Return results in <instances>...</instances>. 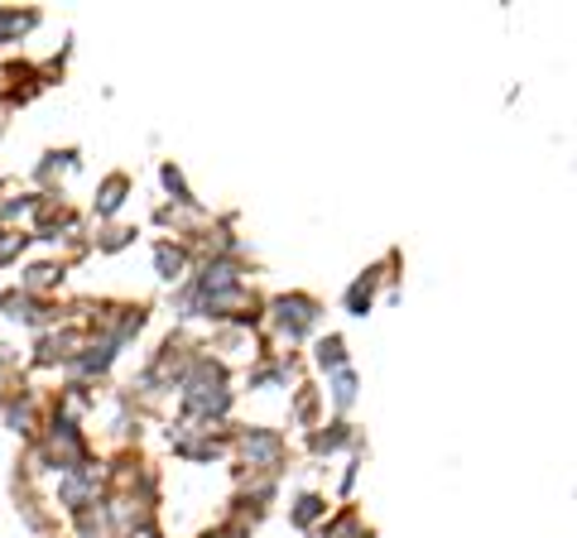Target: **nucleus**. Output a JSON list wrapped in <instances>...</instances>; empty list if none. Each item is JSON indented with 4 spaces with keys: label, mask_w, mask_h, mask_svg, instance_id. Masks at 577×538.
<instances>
[{
    "label": "nucleus",
    "mask_w": 577,
    "mask_h": 538,
    "mask_svg": "<svg viewBox=\"0 0 577 538\" xmlns=\"http://www.w3.org/2000/svg\"><path fill=\"white\" fill-rule=\"evenodd\" d=\"M236 452L251 466V476H274L284 462V438L270 428H246V432H236Z\"/></svg>",
    "instance_id": "nucleus-1"
},
{
    "label": "nucleus",
    "mask_w": 577,
    "mask_h": 538,
    "mask_svg": "<svg viewBox=\"0 0 577 538\" xmlns=\"http://www.w3.org/2000/svg\"><path fill=\"white\" fill-rule=\"evenodd\" d=\"M270 322L280 332V341H304L318 327V304L308 294H284L270 304Z\"/></svg>",
    "instance_id": "nucleus-2"
},
{
    "label": "nucleus",
    "mask_w": 577,
    "mask_h": 538,
    "mask_svg": "<svg viewBox=\"0 0 577 538\" xmlns=\"http://www.w3.org/2000/svg\"><path fill=\"white\" fill-rule=\"evenodd\" d=\"M288 519H294V529H313L318 519H327V501L323 495H298V505L288 509Z\"/></svg>",
    "instance_id": "nucleus-3"
},
{
    "label": "nucleus",
    "mask_w": 577,
    "mask_h": 538,
    "mask_svg": "<svg viewBox=\"0 0 577 538\" xmlns=\"http://www.w3.org/2000/svg\"><path fill=\"white\" fill-rule=\"evenodd\" d=\"M126 188H130V178H126V174H111L107 183H101V202H97V212H101V217H111L116 207L126 202Z\"/></svg>",
    "instance_id": "nucleus-4"
},
{
    "label": "nucleus",
    "mask_w": 577,
    "mask_h": 538,
    "mask_svg": "<svg viewBox=\"0 0 577 538\" xmlns=\"http://www.w3.org/2000/svg\"><path fill=\"white\" fill-rule=\"evenodd\" d=\"M34 10H24V15H20V10H0V44H10V39H20L24 30H34Z\"/></svg>",
    "instance_id": "nucleus-5"
},
{
    "label": "nucleus",
    "mask_w": 577,
    "mask_h": 538,
    "mask_svg": "<svg viewBox=\"0 0 577 538\" xmlns=\"http://www.w3.org/2000/svg\"><path fill=\"white\" fill-rule=\"evenodd\" d=\"M154 265H160L164 279H178L183 265H188V255H183V245H160V251H154Z\"/></svg>",
    "instance_id": "nucleus-6"
},
{
    "label": "nucleus",
    "mask_w": 577,
    "mask_h": 538,
    "mask_svg": "<svg viewBox=\"0 0 577 538\" xmlns=\"http://www.w3.org/2000/svg\"><path fill=\"white\" fill-rule=\"evenodd\" d=\"M347 438H351V428H347V424H323L318 432H313V448H318V452H337Z\"/></svg>",
    "instance_id": "nucleus-7"
},
{
    "label": "nucleus",
    "mask_w": 577,
    "mask_h": 538,
    "mask_svg": "<svg viewBox=\"0 0 577 538\" xmlns=\"http://www.w3.org/2000/svg\"><path fill=\"white\" fill-rule=\"evenodd\" d=\"M371 294H375V270H371V274H361V279L351 284V294H347V308L361 318V312L371 308Z\"/></svg>",
    "instance_id": "nucleus-8"
},
{
    "label": "nucleus",
    "mask_w": 577,
    "mask_h": 538,
    "mask_svg": "<svg viewBox=\"0 0 577 538\" xmlns=\"http://www.w3.org/2000/svg\"><path fill=\"white\" fill-rule=\"evenodd\" d=\"M342 337H327L318 341V365H327V371H342Z\"/></svg>",
    "instance_id": "nucleus-9"
},
{
    "label": "nucleus",
    "mask_w": 577,
    "mask_h": 538,
    "mask_svg": "<svg viewBox=\"0 0 577 538\" xmlns=\"http://www.w3.org/2000/svg\"><path fill=\"white\" fill-rule=\"evenodd\" d=\"M333 399L347 409V404L357 399V375H351V371H337V380H333Z\"/></svg>",
    "instance_id": "nucleus-10"
},
{
    "label": "nucleus",
    "mask_w": 577,
    "mask_h": 538,
    "mask_svg": "<svg viewBox=\"0 0 577 538\" xmlns=\"http://www.w3.org/2000/svg\"><path fill=\"white\" fill-rule=\"evenodd\" d=\"M203 538H241V534H231V529H227V524H221V529H207Z\"/></svg>",
    "instance_id": "nucleus-11"
}]
</instances>
